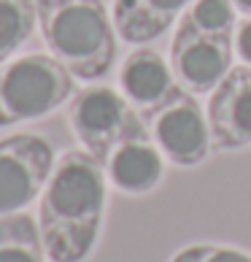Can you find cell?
Listing matches in <instances>:
<instances>
[{"label": "cell", "instance_id": "cell-1", "mask_svg": "<svg viewBox=\"0 0 251 262\" xmlns=\"http://www.w3.org/2000/svg\"><path fill=\"white\" fill-rule=\"evenodd\" d=\"M108 176L86 149H67L57 157L38 198V230L49 262H86L98 249Z\"/></svg>", "mask_w": 251, "mask_h": 262}, {"label": "cell", "instance_id": "cell-2", "mask_svg": "<svg viewBox=\"0 0 251 262\" xmlns=\"http://www.w3.org/2000/svg\"><path fill=\"white\" fill-rule=\"evenodd\" d=\"M38 30L76 79L98 81L117 62V27L103 0H35Z\"/></svg>", "mask_w": 251, "mask_h": 262}, {"label": "cell", "instance_id": "cell-3", "mask_svg": "<svg viewBox=\"0 0 251 262\" xmlns=\"http://www.w3.org/2000/svg\"><path fill=\"white\" fill-rule=\"evenodd\" d=\"M76 95V76L54 54H22L0 65V127L54 114Z\"/></svg>", "mask_w": 251, "mask_h": 262}, {"label": "cell", "instance_id": "cell-4", "mask_svg": "<svg viewBox=\"0 0 251 262\" xmlns=\"http://www.w3.org/2000/svg\"><path fill=\"white\" fill-rule=\"evenodd\" d=\"M67 124L81 149L105 162L122 141L146 133V119L113 86H84L67 100Z\"/></svg>", "mask_w": 251, "mask_h": 262}, {"label": "cell", "instance_id": "cell-5", "mask_svg": "<svg viewBox=\"0 0 251 262\" xmlns=\"http://www.w3.org/2000/svg\"><path fill=\"white\" fill-rule=\"evenodd\" d=\"M57 165L54 146L38 133L0 138V216L22 213L41 198Z\"/></svg>", "mask_w": 251, "mask_h": 262}, {"label": "cell", "instance_id": "cell-6", "mask_svg": "<svg viewBox=\"0 0 251 262\" xmlns=\"http://www.w3.org/2000/svg\"><path fill=\"white\" fill-rule=\"evenodd\" d=\"M146 127L165 160L176 168H197L214 151L208 116L202 114L195 95L187 90L154 111L146 119Z\"/></svg>", "mask_w": 251, "mask_h": 262}, {"label": "cell", "instance_id": "cell-7", "mask_svg": "<svg viewBox=\"0 0 251 262\" xmlns=\"http://www.w3.org/2000/svg\"><path fill=\"white\" fill-rule=\"evenodd\" d=\"M235 35H200L178 30L170 41V68L181 90L211 95L233 71Z\"/></svg>", "mask_w": 251, "mask_h": 262}, {"label": "cell", "instance_id": "cell-8", "mask_svg": "<svg viewBox=\"0 0 251 262\" xmlns=\"http://www.w3.org/2000/svg\"><path fill=\"white\" fill-rule=\"evenodd\" d=\"M206 116L214 151L251 146V65H233L224 81L211 92Z\"/></svg>", "mask_w": 251, "mask_h": 262}, {"label": "cell", "instance_id": "cell-9", "mask_svg": "<svg viewBox=\"0 0 251 262\" xmlns=\"http://www.w3.org/2000/svg\"><path fill=\"white\" fill-rule=\"evenodd\" d=\"M119 92L143 119L159 111L181 92L170 62L151 46H135L119 65Z\"/></svg>", "mask_w": 251, "mask_h": 262}, {"label": "cell", "instance_id": "cell-10", "mask_svg": "<svg viewBox=\"0 0 251 262\" xmlns=\"http://www.w3.org/2000/svg\"><path fill=\"white\" fill-rule=\"evenodd\" d=\"M165 154L154 143L151 133H138L132 138L122 141L108 157H105L103 168L108 184L122 195L141 198L149 195L162 184L165 179Z\"/></svg>", "mask_w": 251, "mask_h": 262}, {"label": "cell", "instance_id": "cell-11", "mask_svg": "<svg viewBox=\"0 0 251 262\" xmlns=\"http://www.w3.org/2000/svg\"><path fill=\"white\" fill-rule=\"evenodd\" d=\"M192 0H113V27L130 46H146L170 30Z\"/></svg>", "mask_w": 251, "mask_h": 262}, {"label": "cell", "instance_id": "cell-12", "mask_svg": "<svg viewBox=\"0 0 251 262\" xmlns=\"http://www.w3.org/2000/svg\"><path fill=\"white\" fill-rule=\"evenodd\" d=\"M0 262H49L38 219L27 211L0 216Z\"/></svg>", "mask_w": 251, "mask_h": 262}, {"label": "cell", "instance_id": "cell-13", "mask_svg": "<svg viewBox=\"0 0 251 262\" xmlns=\"http://www.w3.org/2000/svg\"><path fill=\"white\" fill-rule=\"evenodd\" d=\"M38 25L35 0H0V65L30 41Z\"/></svg>", "mask_w": 251, "mask_h": 262}, {"label": "cell", "instance_id": "cell-14", "mask_svg": "<svg viewBox=\"0 0 251 262\" xmlns=\"http://www.w3.org/2000/svg\"><path fill=\"white\" fill-rule=\"evenodd\" d=\"M238 8L233 0H192L178 16V30L200 35H235Z\"/></svg>", "mask_w": 251, "mask_h": 262}, {"label": "cell", "instance_id": "cell-15", "mask_svg": "<svg viewBox=\"0 0 251 262\" xmlns=\"http://www.w3.org/2000/svg\"><path fill=\"white\" fill-rule=\"evenodd\" d=\"M168 262H251V254L221 244H192L178 249Z\"/></svg>", "mask_w": 251, "mask_h": 262}, {"label": "cell", "instance_id": "cell-16", "mask_svg": "<svg viewBox=\"0 0 251 262\" xmlns=\"http://www.w3.org/2000/svg\"><path fill=\"white\" fill-rule=\"evenodd\" d=\"M235 52L240 57V62L251 65V16H246L235 27Z\"/></svg>", "mask_w": 251, "mask_h": 262}, {"label": "cell", "instance_id": "cell-17", "mask_svg": "<svg viewBox=\"0 0 251 262\" xmlns=\"http://www.w3.org/2000/svg\"><path fill=\"white\" fill-rule=\"evenodd\" d=\"M235 8H238V14H243V16H251V0H233Z\"/></svg>", "mask_w": 251, "mask_h": 262}]
</instances>
